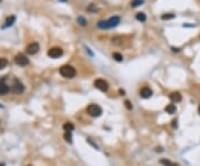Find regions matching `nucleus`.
Instances as JSON below:
<instances>
[{
    "label": "nucleus",
    "instance_id": "1",
    "mask_svg": "<svg viewBox=\"0 0 200 166\" xmlns=\"http://www.w3.org/2000/svg\"><path fill=\"white\" fill-rule=\"evenodd\" d=\"M120 22V17L119 16H113L111 18H109L108 20H101V21H99L97 23V26L98 28L100 29H109V28H113V27H116L119 25Z\"/></svg>",
    "mask_w": 200,
    "mask_h": 166
},
{
    "label": "nucleus",
    "instance_id": "2",
    "mask_svg": "<svg viewBox=\"0 0 200 166\" xmlns=\"http://www.w3.org/2000/svg\"><path fill=\"white\" fill-rule=\"evenodd\" d=\"M59 73H60L62 77L65 78H73L77 74L76 69L72 66H70V65H65V66L60 67Z\"/></svg>",
    "mask_w": 200,
    "mask_h": 166
},
{
    "label": "nucleus",
    "instance_id": "3",
    "mask_svg": "<svg viewBox=\"0 0 200 166\" xmlns=\"http://www.w3.org/2000/svg\"><path fill=\"white\" fill-rule=\"evenodd\" d=\"M87 113L92 117H99L102 114V109L97 104H90L87 107Z\"/></svg>",
    "mask_w": 200,
    "mask_h": 166
},
{
    "label": "nucleus",
    "instance_id": "4",
    "mask_svg": "<svg viewBox=\"0 0 200 166\" xmlns=\"http://www.w3.org/2000/svg\"><path fill=\"white\" fill-rule=\"evenodd\" d=\"M94 86L96 88H98L99 90L101 92H107L109 89V84L105 80V79H101V78H98L94 81Z\"/></svg>",
    "mask_w": 200,
    "mask_h": 166
},
{
    "label": "nucleus",
    "instance_id": "5",
    "mask_svg": "<svg viewBox=\"0 0 200 166\" xmlns=\"http://www.w3.org/2000/svg\"><path fill=\"white\" fill-rule=\"evenodd\" d=\"M15 63L18 65V66H27L29 64V59L26 55L23 54H18V55L15 57Z\"/></svg>",
    "mask_w": 200,
    "mask_h": 166
},
{
    "label": "nucleus",
    "instance_id": "6",
    "mask_svg": "<svg viewBox=\"0 0 200 166\" xmlns=\"http://www.w3.org/2000/svg\"><path fill=\"white\" fill-rule=\"evenodd\" d=\"M63 55V50L60 47H52L48 50V56L51 58H59Z\"/></svg>",
    "mask_w": 200,
    "mask_h": 166
},
{
    "label": "nucleus",
    "instance_id": "7",
    "mask_svg": "<svg viewBox=\"0 0 200 166\" xmlns=\"http://www.w3.org/2000/svg\"><path fill=\"white\" fill-rule=\"evenodd\" d=\"M25 90V86L22 85V83L19 79L14 80V85H12V92L15 94H22Z\"/></svg>",
    "mask_w": 200,
    "mask_h": 166
},
{
    "label": "nucleus",
    "instance_id": "8",
    "mask_svg": "<svg viewBox=\"0 0 200 166\" xmlns=\"http://www.w3.org/2000/svg\"><path fill=\"white\" fill-rule=\"evenodd\" d=\"M39 44L38 42H31V44H29L27 47H26V52H27V54H29V55H35V54H37V52H39Z\"/></svg>",
    "mask_w": 200,
    "mask_h": 166
},
{
    "label": "nucleus",
    "instance_id": "9",
    "mask_svg": "<svg viewBox=\"0 0 200 166\" xmlns=\"http://www.w3.org/2000/svg\"><path fill=\"white\" fill-rule=\"evenodd\" d=\"M9 90H10V88H9V86L6 84V81H5L4 78L0 79V96H4V95L8 94Z\"/></svg>",
    "mask_w": 200,
    "mask_h": 166
},
{
    "label": "nucleus",
    "instance_id": "10",
    "mask_svg": "<svg viewBox=\"0 0 200 166\" xmlns=\"http://www.w3.org/2000/svg\"><path fill=\"white\" fill-rule=\"evenodd\" d=\"M152 90L149 87H142L141 90H140V95H141L142 98H150L152 96Z\"/></svg>",
    "mask_w": 200,
    "mask_h": 166
},
{
    "label": "nucleus",
    "instance_id": "11",
    "mask_svg": "<svg viewBox=\"0 0 200 166\" xmlns=\"http://www.w3.org/2000/svg\"><path fill=\"white\" fill-rule=\"evenodd\" d=\"M16 21V16H9L7 19H6V21H5V23L2 25V29H6V28H8V27H11L14 23H15Z\"/></svg>",
    "mask_w": 200,
    "mask_h": 166
},
{
    "label": "nucleus",
    "instance_id": "12",
    "mask_svg": "<svg viewBox=\"0 0 200 166\" xmlns=\"http://www.w3.org/2000/svg\"><path fill=\"white\" fill-rule=\"evenodd\" d=\"M169 98L172 103H179V102H181L182 97L180 95V92H171L170 95H169Z\"/></svg>",
    "mask_w": 200,
    "mask_h": 166
},
{
    "label": "nucleus",
    "instance_id": "13",
    "mask_svg": "<svg viewBox=\"0 0 200 166\" xmlns=\"http://www.w3.org/2000/svg\"><path fill=\"white\" fill-rule=\"evenodd\" d=\"M165 111H167V113H169V114H175L176 111H177V108H176V106L174 104H169V105H167V106L165 107Z\"/></svg>",
    "mask_w": 200,
    "mask_h": 166
},
{
    "label": "nucleus",
    "instance_id": "14",
    "mask_svg": "<svg viewBox=\"0 0 200 166\" xmlns=\"http://www.w3.org/2000/svg\"><path fill=\"white\" fill-rule=\"evenodd\" d=\"M73 129H75V125H73L72 123H66V124H63V130H66V132H69V133H71Z\"/></svg>",
    "mask_w": 200,
    "mask_h": 166
},
{
    "label": "nucleus",
    "instance_id": "15",
    "mask_svg": "<svg viewBox=\"0 0 200 166\" xmlns=\"http://www.w3.org/2000/svg\"><path fill=\"white\" fill-rule=\"evenodd\" d=\"M160 163H161L164 166H178V164L171 162V161H169V159H161Z\"/></svg>",
    "mask_w": 200,
    "mask_h": 166
},
{
    "label": "nucleus",
    "instance_id": "16",
    "mask_svg": "<svg viewBox=\"0 0 200 166\" xmlns=\"http://www.w3.org/2000/svg\"><path fill=\"white\" fill-rule=\"evenodd\" d=\"M136 18H137V20H139V21L145 22L146 19H147V16H146L143 12H138V14L136 15Z\"/></svg>",
    "mask_w": 200,
    "mask_h": 166
},
{
    "label": "nucleus",
    "instance_id": "17",
    "mask_svg": "<svg viewBox=\"0 0 200 166\" xmlns=\"http://www.w3.org/2000/svg\"><path fill=\"white\" fill-rule=\"evenodd\" d=\"M63 138L67 143H69V144L72 143V136H71V133H69V132H66L65 135H63Z\"/></svg>",
    "mask_w": 200,
    "mask_h": 166
},
{
    "label": "nucleus",
    "instance_id": "18",
    "mask_svg": "<svg viewBox=\"0 0 200 166\" xmlns=\"http://www.w3.org/2000/svg\"><path fill=\"white\" fill-rule=\"evenodd\" d=\"M112 57H113V59H115V60H117V61H122V60H124V57H122V55H120L119 52H113Z\"/></svg>",
    "mask_w": 200,
    "mask_h": 166
},
{
    "label": "nucleus",
    "instance_id": "19",
    "mask_svg": "<svg viewBox=\"0 0 200 166\" xmlns=\"http://www.w3.org/2000/svg\"><path fill=\"white\" fill-rule=\"evenodd\" d=\"M8 65V60L6 58H0V70L6 68Z\"/></svg>",
    "mask_w": 200,
    "mask_h": 166
},
{
    "label": "nucleus",
    "instance_id": "20",
    "mask_svg": "<svg viewBox=\"0 0 200 166\" xmlns=\"http://www.w3.org/2000/svg\"><path fill=\"white\" fill-rule=\"evenodd\" d=\"M175 18V15L174 14H165V15L161 16V19L162 20H169V19H174Z\"/></svg>",
    "mask_w": 200,
    "mask_h": 166
},
{
    "label": "nucleus",
    "instance_id": "21",
    "mask_svg": "<svg viewBox=\"0 0 200 166\" xmlns=\"http://www.w3.org/2000/svg\"><path fill=\"white\" fill-rule=\"evenodd\" d=\"M142 4H143V0H134L131 6H132V7H138V6H140V5Z\"/></svg>",
    "mask_w": 200,
    "mask_h": 166
},
{
    "label": "nucleus",
    "instance_id": "22",
    "mask_svg": "<svg viewBox=\"0 0 200 166\" xmlns=\"http://www.w3.org/2000/svg\"><path fill=\"white\" fill-rule=\"evenodd\" d=\"M121 41H122V38L121 37H113L112 38V44H115V45L121 44Z\"/></svg>",
    "mask_w": 200,
    "mask_h": 166
},
{
    "label": "nucleus",
    "instance_id": "23",
    "mask_svg": "<svg viewBox=\"0 0 200 166\" xmlns=\"http://www.w3.org/2000/svg\"><path fill=\"white\" fill-rule=\"evenodd\" d=\"M125 106H126L127 109H129V111L132 109V105H131V103L129 102V100H126V102H125Z\"/></svg>",
    "mask_w": 200,
    "mask_h": 166
},
{
    "label": "nucleus",
    "instance_id": "24",
    "mask_svg": "<svg viewBox=\"0 0 200 166\" xmlns=\"http://www.w3.org/2000/svg\"><path fill=\"white\" fill-rule=\"evenodd\" d=\"M77 21L80 22V25H82V26H85V25L87 23V21H86V20H85V19L82 18V17H79V18L77 19Z\"/></svg>",
    "mask_w": 200,
    "mask_h": 166
},
{
    "label": "nucleus",
    "instance_id": "25",
    "mask_svg": "<svg viewBox=\"0 0 200 166\" xmlns=\"http://www.w3.org/2000/svg\"><path fill=\"white\" fill-rule=\"evenodd\" d=\"M172 126H174V127H177V119H174V121H172Z\"/></svg>",
    "mask_w": 200,
    "mask_h": 166
},
{
    "label": "nucleus",
    "instance_id": "26",
    "mask_svg": "<svg viewBox=\"0 0 200 166\" xmlns=\"http://www.w3.org/2000/svg\"><path fill=\"white\" fill-rule=\"evenodd\" d=\"M172 50H174V52H180V49H179V48H174V47H172Z\"/></svg>",
    "mask_w": 200,
    "mask_h": 166
},
{
    "label": "nucleus",
    "instance_id": "27",
    "mask_svg": "<svg viewBox=\"0 0 200 166\" xmlns=\"http://www.w3.org/2000/svg\"><path fill=\"white\" fill-rule=\"evenodd\" d=\"M0 166H6V165H5V163H0Z\"/></svg>",
    "mask_w": 200,
    "mask_h": 166
},
{
    "label": "nucleus",
    "instance_id": "28",
    "mask_svg": "<svg viewBox=\"0 0 200 166\" xmlns=\"http://www.w3.org/2000/svg\"><path fill=\"white\" fill-rule=\"evenodd\" d=\"M198 111H199V114H200V106H199V109H198Z\"/></svg>",
    "mask_w": 200,
    "mask_h": 166
},
{
    "label": "nucleus",
    "instance_id": "29",
    "mask_svg": "<svg viewBox=\"0 0 200 166\" xmlns=\"http://www.w3.org/2000/svg\"><path fill=\"white\" fill-rule=\"evenodd\" d=\"M27 166H31V165H27Z\"/></svg>",
    "mask_w": 200,
    "mask_h": 166
},
{
    "label": "nucleus",
    "instance_id": "30",
    "mask_svg": "<svg viewBox=\"0 0 200 166\" xmlns=\"http://www.w3.org/2000/svg\"><path fill=\"white\" fill-rule=\"evenodd\" d=\"M0 1H1V0H0Z\"/></svg>",
    "mask_w": 200,
    "mask_h": 166
}]
</instances>
